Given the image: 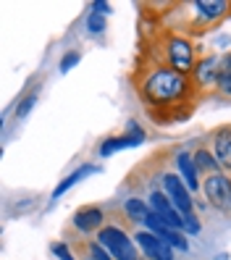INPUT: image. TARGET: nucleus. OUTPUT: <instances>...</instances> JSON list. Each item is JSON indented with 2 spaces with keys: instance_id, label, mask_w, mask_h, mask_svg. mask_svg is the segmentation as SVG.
<instances>
[{
  "instance_id": "22",
  "label": "nucleus",
  "mask_w": 231,
  "mask_h": 260,
  "mask_svg": "<svg viewBox=\"0 0 231 260\" xmlns=\"http://www.w3.org/2000/svg\"><path fill=\"white\" fill-rule=\"evenodd\" d=\"M53 252H55L60 260H74V255L69 252V247H66L63 242H53Z\"/></svg>"
},
{
  "instance_id": "5",
  "label": "nucleus",
  "mask_w": 231,
  "mask_h": 260,
  "mask_svg": "<svg viewBox=\"0 0 231 260\" xmlns=\"http://www.w3.org/2000/svg\"><path fill=\"white\" fill-rule=\"evenodd\" d=\"M203 192L208 197V203L221 210V213H231V179L223 174H210L203 181Z\"/></svg>"
},
{
  "instance_id": "17",
  "label": "nucleus",
  "mask_w": 231,
  "mask_h": 260,
  "mask_svg": "<svg viewBox=\"0 0 231 260\" xmlns=\"http://www.w3.org/2000/svg\"><path fill=\"white\" fill-rule=\"evenodd\" d=\"M87 255H89V260H111V252H108L97 239L87 244Z\"/></svg>"
},
{
  "instance_id": "20",
  "label": "nucleus",
  "mask_w": 231,
  "mask_h": 260,
  "mask_svg": "<svg viewBox=\"0 0 231 260\" xmlns=\"http://www.w3.org/2000/svg\"><path fill=\"white\" fill-rule=\"evenodd\" d=\"M37 103V95H26L21 103H19V108H16V116L21 118V116H26L29 111H32V105Z\"/></svg>"
},
{
  "instance_id": "14",
  "label": "nucleus",
  "mask_w": 231,
  "mask_h": 260,
  "mask_svg": "<svg viewBox=\"0 0 231 260\" xmlns=\"http://www.w3.org/2000/svg\"><path fill=\"white\" fill-rule=\"evenodd\" d=\"M194 166H197V171H203V174H221V163L215 160V155H213V150H208V147H197L194 150Z\"/></svg>"
},
{
  "instance_id": "7",
  "label": "nucleus",
  "mask_w": 231,
  "mask_h": 260,
  "mask_svg": "<svg viewBox=\"0 0 231 260\" xmlns=\"http://www.w3.org/2000/svg\"><path fill=\"white\" fill-rule=\"evenodd\" d=\"M134 242H137V247L142 250V255L147 260H174V247H171V244H166L158 234H152V232H137L134 234Z\"/></svg>"
},
{
  "instance_id": "3",
  "label": "nucleus",
  "mask_w": 231,
  "mask_h": 260,
  "mask_svg": "<svg viewBox=\"0 0 231 260\" xmlns=\"http://www.w3.org/2000/svg\"><path fill=\"white\" fill-rule=\"evenodd\" d=\"M192 8L194 13L189 16V35H203L231 16V3H223V0H197Z\"/></svg>"
},
{
  "instance_id": "18",
  "label": "nucleus",
  "mask_w": 231,
  "mask_h": 260,
  "mask_svg": "<svg viewBox=\"0 0 231 260\" xmlns=\"http://www.w3.org/2000/svg\"><path fill=\"white\" fill-rule=\"evenodd\" d=\"M87 29H89L92 35H100L103 29H105V16H103V13H95V11H92L89 19H87Z\"/></svg>"
},
{
  "instance_id": "2",
  "label": "nucleus",
  "mask_w": 231,
  "mask_h": 260,
  "mask_svg": "<svg viewBox=\"0 0 231 260\" xmlns=\"http://www.w3.org/2000/svg\"><path fill=\"white\" fill-rule=\"evenodd\" d=\"M160 58L171 69H176L179 74L192 76V71L197 66V48H194V42L189 37H184V35H166Z\"/></svg>"
},
{
  "instance_id": "13",
  "label": "nucleus",
  "mask_w": 231,
  "mask_h": 260,
  "mask_svg": "<svg viewBox=\"0 0 231 260\" xmlns=\"http://www.w3.org/2000/svg\"><path fill=\"white\" fill-rule=\"evenodd\" d=\"M124 213H126V221H131V223H147L152 208L145 200H140V197H129L124 203Z\"/></svg>"
},
{
  "instance_id": "8",
  "label": "nucleus",
  "mask_w": 231,
  "mask_h": 260,
  "mask_svg": "<svg viewBox=\"0 0 231 260\" xmlns=\"http://www.w3.org/2000/svg\"><path fill=\"white\" fill-rule=\"evenodd\" d=\"M150 208H152V213H158V216L163 218V223L168 226V229H184V216H179V210L174 208V203L168 200V194L163 192V189H155V192H150Z\"/></svg>"
},
{
  "instance_id": "11",
  "label": "nucleus",
  "mask_w": 231,
  "mask_h": 260,
  "mask_svg": "<svg viewBox=\"0 0 231 260\" xmlns=\"http://www.w3.org/2000/svg\"><path fill=\"white\" fill-rule=\"evenodd\" d=\"M176 166H179V171H181V179H184V184L189 187V192H197L200 187V179H197V166H194V158L189 155V152H179V158H176Z\"/></svg>"
},
{
  "instance_id": "1",
  "label": "nucleus",
  "mask_w": 231,
  "mask_h": 260,
  "mask_svg": "<svg viewBox=\"0 0 231 260\" xmlns=\"http://www.w3.org/2000/svg\"><path fill=\"white\" fill-rule=\"evenodd\" d=\"M137 92L140 100L150 108L155 121H181L189 118L192 113V103L200 95V89L194 87L192 76L179 74L171 69L166 60L158 58H147V63L140 76H134Z\"/></svg>"
},
{
  "instance_id": "23",
  "label": "nucleus",
  "mask_w": 231,
  "mask_h": 260,
  "mask_svg": "<svg viewBox=\"0 0 231 260\" xmlns=\"http://www.w3.org/2000/svg\"><path fill=\"white\" fill-rule=\"evenodd\" d=\"M184 229H187L189 234H197V232H200V221H197L194 213H189V216H184Z\"/></svg>"
},
{
  "instance_id": "6",
  "label": "nucleus",
  "mask_w": 231,
  "mask_h": 260,
  "mask_svg": "<svg viewBox=\"0 0 231 260\" xmlns=\"http://www.w3.org/2000/svg\"><path fill=\"white\" fill-rule=\"evenodd\" d=\"M160 181H163V192L168 194V200L174 203V208L181 213V216H189V213H194V200H192L189 187L184 184L181 176L166 171V174L160 176Z\"/></svg>"
},
{
  "instance_id": "9",
  "label": "nucleus",
  "mask_w": 231,
  "mask_h": 260,
  "mask_svg": "<svg viewBox=\"0 0 231 260\" xmlns=\"http://www.w3.org/2000/svg\"><path fill=\"white\" fill-rule=\"evenodd\" d=\"M210 145H213V155L221 163V168L231 174V126H218L210 132Z\"/></svg>"
},
{
  "instance_id": "12",
  "label": "nucleus",
  "mask_w": 231,
  "mask_h": 260,
  "mask_svg": "<svg viewBox=\"0 0 231 260\" xmlns=\"http://www.w3.org/2000/svg\"><path fill=\"white\" fill-rule=\"evenodd\" d=\"M145 140V134H121V137H108V140L100 145V155H113L118 150L134 147Z\"/></svg>"
},
{
  "instance_id": "21",
  "label": "nucleus",
  "mask_w": 231,
  "mask_h": 260,
  "mask_svg": "<svg viewBox=\"0 0 231 260\" xmlns=\"http://www.w3.org/2000/svg\"><path fill=\"white\" fill-rule=\"evenodd\" d=\"M218 76H231V53H223L218 58Z\"/></svg>"
},
{
  "instance_id": "10",
  "label": "nucleus",
  "mask_w": 231,
  "mask_h": 260,
  "mask_svg": "<svg viewBox=\"0 0 231 260\" xmlns=\"http://www.w3.org/2000/svg\"><path fill=\"white\" fill-rule=\"evenodd\" d=\"M105 226V213L95 205H87L82 208L79 213L74 216V229L82 234H92V232H100V229Z\"/></svg>"
},
{
  "instance_id": "15",
  "label": "nucleus",
  "mask_w": 231,
  "mask_h": 260,
  "mask_svg": "<svg viewBox=\"0 0 231 260\" xmlns=\"http://www.w3.org/2000/svg\"><path fill=\"white\" fill-rule=\"evenodd\" d=\"M100 171V168L97 166H82V168H76V171L69 176V179H63V181H60V184L55 187V192H53V197H60V194H63L69 187H74L76 184V181H82L84 176H89V174H97Z\"/></svg>"
},
{
  "instance_id": "19",
  "label": "nucleus",
  "mask_w": 231,
  "mask_h": 260,
  "mask_svg": "<svg viewBox=\"0 0 231 260\" xmlns=\"http://www.w3.org/2000/svg\"><path fill=\"white\" fill-rule=\"evenodd\" d=\"M82 60V53L79 50H69L66 55H63V60H60V74H66V71H71L76 63Z\"/></svg>"
},
{
  "instance_id": "24",
  "label": "nucleus",
  "mask_w": 231,
  "mask_h": 260,
  "mask_svg": "<svg viewBox=\"0 0 231 260\" xmlns=\"http://www.w3.org/2000/svg\"><path fill=\"white\" fill-rule=\"evenodd\" d=\"M221 95H231V76H218V84H215Z\"/></svg>"
},
{
  "instance_id": "25",
  "label": "nucleus",
  "mask_w": 231,
  "mask_h": 260,
  "mask_svg": "<svg viewBox=\"0 0 231 260\" xmlns=\"http://www.w3.org/2000/svg\"><path fill=\"white\" fill-rule=\"evenodd\" d=\"M92 8H95V13H103V16H105L108 11H111V6H108V3H100V0H97V3L92 6Z\"/></svg>"
},
{
  "instance_id": "16",
  "label": "nucleus",
  "mask_w": 231,
  "mask_h": 260,
  "mask_svg": "<svg viewBox=\"0 0 231 260\" xmlns=\"http://www.w3.org/2000/svg\"><path fill=\"white\" fill-rule=\"evenodd\" d=\"M166 244H171V247H176V250H187L189 247V244H187V239H184L179 232H176V229H163V232L158 234Z\"/></svg>"
},
{
  "instance_id": "4",
  "label": "nucleus",
  "mask_w": 231,
  "mask_h": 260,
  "mask_svg": "<svg viewBox=\"0 0 231 260\" xmlns=\"http://www.w3.org/2000/svg\"><path fill=\"white\" fill-rule=\"evenodd\" d=\"M97 242L116 260H140V255H137V242H131L129 232H126V229H121V226L105 223L97 232Z\"/></svg>"
}]
</instances>
